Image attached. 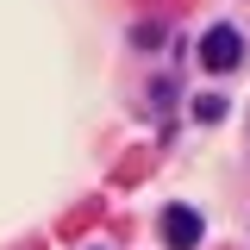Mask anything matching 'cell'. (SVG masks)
<instances>
[{"mask_svg":"<svg viewBox=\"0 0 250 250\" xmlns=\"http://www.w3.org/2000/svg\"><path fill=\"white\" fill-rule=\"evenodd\" d=\"M200 62H207L213 75H225V69H238V62H244V38H238L231 25H213L207 38H200Z\"/></svg>","mask_w":250,"mask_h":250,"instance_id":"6da1fadb","label":"cell"},{"mask_svg":"<svg viewBox=\"0 0 250 250\" xmlns=\"http://www.w3.org/2000/svg\"><path fill=\"white\" fill-rule=\"evenodd\" d=\"M200 231H207V225H200L194 207H169V213H163V244H169V250H194Z\"/></svg>","mask_w":250,"mask_h":250,"instance_id":"7a4b0ae2","label":"cell"},{"mask_svg":"<svg viewBox=\"0 0 250 250\" xmlns=\"http://www.w3.org/2000/svg\"><path fill=\"white\" fill-rule=\"evenodd\" d=\"M219 113H225V100H219V94H200V100H194V119H207V125H213Z\"/></svg>","mask_w":250,"mask_h":250,"instance_id":"3957f363","label":"cell"}]
</instances>
